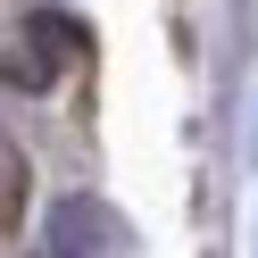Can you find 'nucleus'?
Masks as SVG:
<instances>
[{
  "label": "nucleus",
  "mask_w": 258,
  "mask_h": 258,
  "mask_svg": "<svg viewBox=\"0 0 258 258\" xmlns=\"http://www.w3.org/2000/svg\"><path fill=\"white\" fill-rule=\"evenodd\" d=\"M17 217H25V158L0 142V233H9Z\"/></svg>",
  "instance_id": "3"
},
{
  "label": "nucleus",
  "mask_w": 258,
  "mask_h": 258,
  "mask_svg": "<svg viewBox=\"0 0 258 258\" xmlns=\"http://www.w3.org/2000/svg\"><path fill=\"white\" fill-rule=\"evenodd\" d=\"M108 208H92V200H67L50 217V258H108Z\"/></svg>",
  "instance_id": "2"
},
{
  "label": "nucleus",
  "mask_w": 258,
  "mask_h": 258,
  "mask_svg": "<svg viewBox=\"0 0 258 258\" xmlns=\"http://www.w3.org/2000/svg\"><path fill=\"white\" fill-rule=\"evenodd\" d=\"M75 50H84V42H75V25L42 9V17H25V42H17V50H9V84H25V92H42V84H58V67H67Z\"/></svg>",
  "instance_id": "1"
}]
</instances>
